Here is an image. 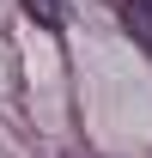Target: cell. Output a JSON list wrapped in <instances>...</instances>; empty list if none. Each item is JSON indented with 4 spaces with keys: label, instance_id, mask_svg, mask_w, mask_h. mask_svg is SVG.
<instances>
[{
    "label": "cell",
    "instance_id": "obj_1",
    "mask_svg": "<svg viewBox=\"0 0 152 158\" xmlns=\"http://www.w3.org/2000/svg\"><path fill=\"white\" fill-rule=\"evenodd\" d=\"M122 24H128L134 43L152 55V0H122Z\"/></svg>",
    "mask_w": 152,
    "mask_h": 158
},
{
    "label": "cell",
    "instance_id": "obj_2",
    "mask_svg": "<svg viewBox=\"0 0 152 158\" xmlns=\"http://www.w3.org/2000/svg\"><path fill=\"white\" fill-rule=\"evenodd\" d=\"M24 12H31L43 31H61V0H24Z\"/></svg>",
    "mask_w": 152,
    "mask_h": 158
}]
</instances>
